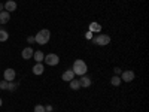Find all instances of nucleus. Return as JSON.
I'll list each match as a JSON object with an SVG mask.
<instances>
[{"instance_id": "obj_1", "label": "nucleus", "mask_w": 149, "mask_h": 112, "mask_svg": "<svg viewBox=\"0 0 149 112\" xmlns=\"http://www.w3.org/2000/svg\"><path fill=\"white\" fill-rule=\"evenodd\" d=\"M72 70H73V73H74V75L84 76V75H86V72H88V66H86V63H85L84 60H74Z\"/></svg>"}, {"instance_id": "obj_2", "label": "nucleus", "mask_w": 149, "mask_h": 112, "mask_svg": "<svg viewBox=\"0 0 149 112\" xmlns=\"http://www.w3.org/2000/svg\"><path fill=\"white\" fill-rule=\"evenodd\" d=\"M49 39H51V32H49L48 29L40 30L39 33L34 36V42H37L39 45H45V43H48Z\"/></svg>"}, {"instance_id": "obj_3", "label": "nucleus", "mask_w": 149, "mask_h": 112, "mask_svg": "<svg viewBox=\"0 0 149 112\" xmlns=\"http://www.w3.org/2000/svg\"><path fill=\"white\" fill-rule=\"evenodd\" d=\"M93 42H94L95 45H98V46H106V45L110 43V36L100 33V34H97V36L93 37Z\"/></svg>"}, {"instance_id": "obj_4", "label": "nucleus", "mask_w": 149, "mask_h": 112, "mask_svg": "<svg viewBox=\"0 0 149 112\" xmlns=\"http://www.w3.org/2000/svg\"><path fill=\"white\" fill-rule=\"evenodd\" d=\"M43 60H45V63L48 66H57L60 63V57L57 54H48V55H45Z\"/></svg>"}, {"instance_id": "obj_5", "label": "nucleus", "mask_w": 149, "mask_h": 112, "mask_svg": "<svg viewBox=\"0 0 149 112\" xmlns=\"http://www.w3.org/2000/svg\"><path fill=\"white\" fill-rule=\"evenodd\" d=\"M134 72L133 70H124L122 73H121V81H124V82H131V81H134Z\"/></svg>"}, {"instance_id": "obj_6", "label": "nucleus", "mask_w": 149, "mask_h": 112, "mask_svg": "<svg viewBox=\"0 0 149 112\" xmlns=\"http://www.w3.org/2000/svg\"><path fill=\"white\" fill-rule=\"evenodd\" d=\"M15 76H17V72H15L14 69H10V67H8V69L3 72V78H5V81H8V82L14 81Z\"/></svg>"}, {"instance_id": "obj_7", "label": "nucleus", "mask_w": 149, "mask_h": 112, "mask_svg": "<svg viewBox=\"0 0 149 112\" xmlns=\"http://www.w3.org/2000/svg\"><path fill=\"white\" fill-rule=\"evenodd\" d=\"M33 54H34V52H33V49H31L30 46H27V48H24V49H22L21 57H22L24 60H30V58L33 57Z\"/></svg>"}, {"instance_id": "obj_8", "label": "nucleus", "mask_w": 149, "mask_h": 112, "mask_svg": "<svg viewBox=\"0 0 149 112\" xmlns=\"http://www.w3.org/2000/svg\"><path fill=\"white\" fill-rule=\"evenodd\" d=\"M10 21V14L8 10H2L0 12V24H8Z\"/></svg>"}, {"instance_id": "obj_9", "label": "nucleus", "mask_w": 149, "mask_h": 112, "mask_svg": "<svg viewBox=\"0 0 149 112\" xmlns=\"http://www.w3.org/2000/svg\"><path fill=\"white\" fill-rule=\"evenodd\" d=\"M61 79L66 81V82H70L72 79H74V73H73V70H72V69H70V70H66L63 75H61Z\"/></svg>"}, {"instance_id": "obj_10", "label": "nucleus", "mask_w": 149, "mask_h": 112, "mask_svg": "<svg viewBox=\"0 0 149 112\" xmlns=\"http://www.w3.org/2000/svg\"><path fill=\"white\" fill-rule=\"evenodd\" d=\"M79 84H81V87H84V88H88V87H91V84H93V81L88 78V76H81V79H79Z\"/></svg>"}, {"instance_id": "obj_11", "label": "nucleus", "mask_w": 149, "mask_h": 112, "mask_svg": "<svg viewBox=\"0 0 149 112\" xmlns=\"http://www.w3.org/2000/svg\"><path fill=\"white\" fill-rule=\"evenodd\" d=\"M5 9L9 12V14H10V12H14V10H17V3L14 2V0H9V2H6L5 3Z\"/></svg>"}, {"instance_id": "obj_12", "label": "nucleus", "mask_w": 149, "mask_h": 112, "mask_svg": "<svg viewBox=\"0 0 149 112\" xmlns=\"http://www.w3.org/2000/svg\"><path fill=\"white\" fill-rule=\"evenodd\" d=\"M45 72V66L42 63H37L36 66H33V73L34 75H42Z\"/></svg>"}, {"instance_id": "obj_13", "label": "nucleus", "mask_w": 149, "mask_h": 112, "mask_svg": "<svg viewBox=\"0 0 149 112\" xmlns=\"http://www.w3.org/2000/svg\"><path fill=\"white\" fill-rule=\"evenodd\" d=\"M90 32H93V33H100L102 32V26L98 22H91L90 24Z\"/></svg>"}, {"instance_id": "obj_14", "label": "nucleus", "mask_w": 149, "mask_h": 112, "mask_svg": "<svg viewBox=\"0 0 149 112\" xmlns=\"http://www.w3.org/2000/svg\"><path fill=\"white\" fill-rule=\"evenodd\" d=\"M33 58L37 61V63H42L43 58H45V55H43V52H42V51H36V52L33 54Z\"/></svg>"}, {"instance_id": "obj_15", "label": "nucleus", "mask_w": 149, "mask_h": 112, "mask_svg": "<svg viewBox=\"0 0 149 112\" xmlns=\"http://www.w3.org/2000/svg\"><path fill=\"white\" fill-rule=\"evenodd\" d=\"M9 39V33L6 30H0V42H6Z\"/></svg>"}, {"instance_id": "obj_16", "label": "nucleus", "mask_w": 149, "mask_h": 112, "mask_svg": "<svg viewBox=\"0 0 149 112\" xmlns=\"http://www.w3.org/2000/svg\"><path fill=\"white\" fill-rule=\"evenodd\" d=\"M121 82H122V81H121V78L118 76V75H113V76H112V79H110V84L115 85V87H118Z\"/></svg>"}, {"instance_id": "obj_17", "label": "nucleus", "mask_w": 149, "mask_h": 112, "mask_svg": "<svg viewBox=\"0 0 149 112\" xmlns=\"http://www.w3.org/2000/svg\"><path fill=\"white\" fill-rule=\"evenodd\" d=\"M69 84H70V88H72V90H79V88H81V84H79V81H74V79H72Z\"/></svg>"}, {"instance_id": "obj_18", "label": "nucleus", "mask_w": 149, "mask_h": 112, "mask_svg": "<svg viewBox=\"0 0 149 112\" xmlns=\"http://www.w3.org/2000/svg\"><path fill=\"white\" fill-rule=\"evenodd\" d=\"M15 88H17V84H15L14 81H10V82L8 84V90H9V91H15Z\"/></svg>"}, {"instance_id": "obj_19", "label": "nucleus", "mask_w": 149, "mask_h": 112, "mask_svg": "<svg viewBox=\"0 0 149 112\" xmlns=\"http://www.w3.org/2000/svg\"><path fill=\"white\" fill-rule=\"evenodd\" d=\"M34 112H45V106L43 105H36L34 106Z\"/></svg>"}, {"instance_id": "obj_20", "label": "nucleus", "mask_w": 149, "mask_h": 112, "mask_svg": "<svg viewBox=\"0 0 149 112\" xmlns=\"http://www.w3.org/2000/svg\"><path fill=\"white\" fill-rule=\"evenodd\" d=\"M8 81H2L0 82V90H8Z\"/></svg>"}, {"instance_id": "obj_21", "label": "nucleus", "mask_w": 149, "mask_h": 112, "mask_svg": "<svg viewBox=\"0 0 149 112\" xmlns=\"http://www.w3.org/2000/svg\"><path fill=\"white\" fill-rule=\"evenodd\" d=\"M27 42H29V43H33V42H34V36H30V37H27Z\"/></svg>"}, {"instance_id": "obj_22", "label": "nucleus", "mask_w": 149, "mask_h": 112, "mask_svg": "<svg viewBox=\"0 0 149 112\" xmlns=\"http://www.w3.org/2000/svg\"><path fill=\"white\" fill-rule=\"evenodd\" d=\"M51 111H52V106H51V105L45 106V112H51Z\"/></svg>"}, {"instance_id": "obj_23", "label": "nucleus", "mask_w": 149, "mask_h": 112, "mask_svg": "<svg viewBox=\"0 0 149 112\" xmlns=\"http://www.w3.org/2000/svg\"><path fill=\"white\" fill-rule=\"evenodd\" d=\"M113 72H115V75H121V73H122L119 67H115V69H113Z\"/></svg>"}, {"instance_id": "obj_24", "label": "nucleus", "mask_w": 149, "mask_h": 112, "mask_svg": "<svg viewBox=\"0 0 149 112\" xmlns=\"http://www.w3.org/2000/svg\"><path fill=\"white\" fill-rule=\"evenodd\" d=\"M91 37H93V34H91V32H90V33H86V39H91Z\"/></svg>"}, {"instance_id": "obj_25", "label": "nucleus", "mask_w": 149, "mask_h": 112, "mask_svg": "<svg viewBox=\"0 0 149 112\" xmlns=\"http://www.w3.org/2000/svg\"><path fill=\"white\" fill-rule=\"evenodd\" d=\"M2 9H5V5H3V3H0V12H2Z\"/></svg>"}, {"instance_id": "obj_26", "label": "nucleus", "mask_w": 149, "mask_h": 112, "mask_svg": "<svg viewBox=\"0 0 149 112\" xmlns=\"http://www.w3.org/2000/svg\"><path fill=\"white\" fill-rule=\"evenodd\" d=\"M0 106H2V99H0Z\"/></svg>"}]
</instances>
